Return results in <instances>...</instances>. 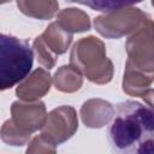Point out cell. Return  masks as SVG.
I'll use <instances>...</instances> for the list:
<instances>
[{
	"label": "cell",
	"instance_id": "obj_11",
	"mask_svg": "<svg viewBox=\"0 0 154 154\" xmlns=\"http://www.w3.org/2000/svg\"><path fill=\"white\" fill-rule=\"evenodd\" d=\"M64 30H66L70 34H75V32H84L90 30V19L89 16L87 14V12H84L83 10L79 8H75V7H69V8H64L61 10L58 16H57V20H55Z\"/></svg>",
	"mask_w": 154,
	"mask_h": 154
},
{
	"label": "cell",
	"instance_id": "obj_2",
	"mask_svg": "<svg viewBox=\"0 0 154 154\" xmlns=\"http://www.w3.org/2000/svg\"><path fill=\"white\" fill-rule=\"evenodd\" d=\"M70 65L95 84H107L113 78V63L106 57L103 41L95 36L82 37L73 45Z\"/></svg>",
	"mask_w": 154,
	"mask_h": 154
},
{
	"label": "cell",
	"instance_id": "obj_17",
	"mask_svg": "<svg viewBox=\"0 0 154 154\" xmlns=\"http://www.w3.org/2000/svg\"><path fill=\"white\" fill-rule=\"evenodd\" d=\"M25 154H57V147L38 135L29 142Z\"/></svg>",
	"mask_w": 154,
	"mask_h": 154
},
{
	"label": "cell",
	"instance_id": "obj_10",
	"mask_svg": "<svg viewBox=\"0 0 154 154\" xmlns=\"http://www.w3.org/2000/svg\"><path fill=\"white\" fill-rule=\"evenodd\" d=\"M81 119L87 128L100 129L107 125L114 116V108L111 102L102 99H89L83 102L81 111Z\"/></svg>",
	"mask_w": 154,
	"mask_h": 154
},
{
	"label": "cell",
	"instance_id": "obj_3",
	"mask_svg": "<svg viewBox=\"0 0 154 154\" xmlns=\"http://www.w3.org/2000/svg\"><path fill=\"white\" fill-rule=\"evenodd\" d=\"M34 52L26 41L0 34V91L20 83L30 72Z\"/></svg>",
	"mask_w": 154,
	"mask_h": 154
},
{
	"label": "cell",
	"instance_id": "obj_13",
	"mask_svg": "<svg viewBox=\"0 0 154 154\" xmlns=\"http://www.w3.org/2000/svg\"><path fill=\"white\" fill-rule=\"evenodd\" d=\"M53 83L57 90L61 93L71 94L81 89L83 84V76L73 66L63 65L55 71L53 77Z\"/></svg>",
	"mask_w": 154,
	"mask_h": 154
},
{
	"label": "cell",
	"instance_id": "obj_5",
	"mask_svg": "<svg viewBox=\"0 0 154 154\" xmlns=\"http://www.w3.org/2000/svg\"><path fill=\"white\" fill-rule=\"evenodd\" d=\"M153 19L149 16L126 40L128 63L146 72L154 73V35Z\"/></svg>",
	"mask_w": 154,
	"mask_h": 154
},
{
	"label": "cell",
	"instance_id": "obj_7",
	"mask_svg": "<svg viewBox=\"0 0 154 154\" xmlns=\"http://www.w3.org/2000/svg\"><path fill=\"white\" fill-rule=\"evenodd\" d=\"M47 118V109L42 101L24 102L14 101L11 106L12 124L22 132L30 135L37 130H41Z\"/></svg>",
	"mask_w": 154,
	"mask_h": 154
},
{
	"label": "cell",
	"instance_id": "obj_12",
	"mask_svg": "<svg viewBox=\"0 0 154 154\" xmlns=\"http://www.w3.org/2000/svg\"><path fill=\"white\" fill-rule=\"evenodd\" d=\"M46 46L57 57L64 54L72 42V34L64 30L57 22H52L41 35Z\"/></svg>",
	"mask_w": 154,
	"mask_h": 154
},
{
	"label": "cell",
	"instance_id": "obj_18",
	"mask_svg": "<svg viewBox=\"0 0 154 154\" xmlns=\"http://www.w3.org/2000/svg\"><path fill=\"white\" fill-rule=\"evenodd\" d=\"M78 4L90 6L94 10L102 11L106 13H109L112 11L134 5V2H124V1H78Z\"/></svg>",
	"mask_w": 154,
	"mask_h": 154
},
{
	"label": "cell",
	"instance_id": "obj_15",
	"mask_svg": "<svg viewBox=\"0 0 154 154\" xmlns=\"http://www.w3.org/2000/svg\"><path fill=\"white\" fill-rule=\"evenodd\" d=\"M0 138L2 140L4 143H6L8 146L22 147L29 142L30 135L22 132L19 129H17L12 124V122L10 119H7L0 129Z\"/></svg>",
	"mask_w": 154,
	"mask_h": 154
},
{
	"label": "cell",
	"instance_id": "obj_8",
	"mask_svg": "<svg viewBox=\"0 0 154 154\" xmlns=\"http://www.w3.org/2000/svg\"><path fill=\"white\" fill-rule=\"evenodd\" d=\"M153 81L154 73L146 72L126 61L123 76V91L130 96L142 97L148 106H153Z\"/></svg>",
	"mask_w": 154,
	"mask_h": 154
},
{
	"label": "cell",
	"instance_id": "obj_1",
	"mask_svg": "<svg viewBox=\"0 0 154 154\" xmlns=\"http://www.w3.org/2000/svg\"><path fill=\"white\" fill-rule=\"evenodd\" d=\"M108 140L118 154H154L153 108L134 100L117 105Z\"/></svg>",
	"mask_w": 154,
	"mask_h": 154
},
{
	"label": "cell",
	"instance_id": "obj_16",
	"mask_svg": "<svg viewBox=\"0 0 154 154\" xmlns=\"http://www.w3.org/2000/svg\"><path fill=\"white\" fill-rule=\"evenodd\" d=\"M32 49L36 54V59H37L38 64H41L43 67H46L47 70H51L55 66L58 57L55 54H53L51 52V49L46 46L41 35L35 37V40L32 42Z\"/></svg>",
	"mask_w": 154,
	"mask_h": 154
},
{
	"label": "cell",
	"instance_id": "obj_4",
	"mask_svg": "<svg viewBox=\"0 0 154 154\" xmlns=\"http://www.w3.org/2000/svg\"><path fill=\"white\" fill-rule=\"evenodd\" d=\"M148 17V13L131 5L97 16L94 19V28L106 38H120L132 34Z\"/></svg>",
	"mask_w": 154,
	"mask_h": 154
},
{
	"label": "cell",
	"instance_id": "obj_6",
	"mask_svg": "<svg viewBox=\"0 0 154 154\" xmlns=\"http://www.w3.org/2000/svg\"><path fill=\"white\" fill-rule=\"evenodd\" d=\"M78 129L77 112L72 106H59L52 109L41 129V136L55 147L70 140Z\"/></svg>",
	"mask_w": 154,
	"mask_h": 154
},
{
	"label": "cell",
	"instance_id": "obj_9",
	"mask_svg": "<svg viewBox=\"0 0 154 154\" xmlns=\"http://www.w3.org/2000/svg\"><path fill=\"white\" fill-rule=\"evenodd\" d=\"M51 85L52 76L49 72L42 67H37L18 84L16 95L20 101L35 102L51 90Z\"/></svg>",
	"mask_w": 154,
	"mask_h": 154
},
{
	"label": "cell",
	"instance_id": "obj_14",
	"mask_svg": "<svg viewBox=\"0 0 154 154\" xmlns=\"http://www.w3.org/2000/svg\"><path fill=\"white\" fill-rule=\"evenodd\" d=\"M17 6L22 13L36 19H51L59 8V4L53 0H19Z\"/></svg>",
	"mask_w": 154,
	"mask_h": 154
}]
</instances>
